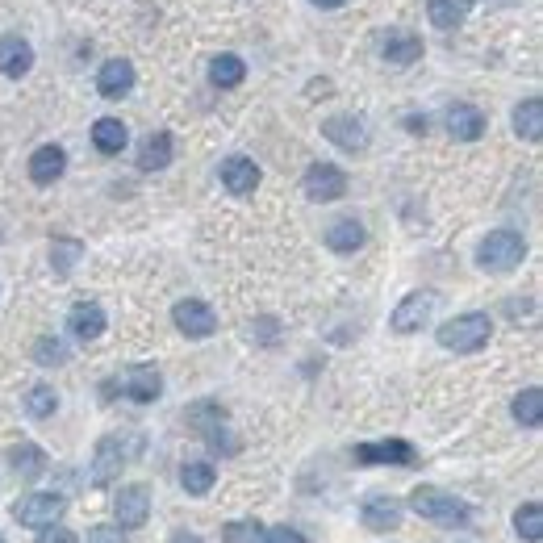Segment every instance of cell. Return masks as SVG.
Wrapping results in <instances>:
<instances>
[{"mask_svg":"<svg viewBox=\"0 0 543 543\" xmlns=\"http://www.w3.org/2000/svg\"><path fill=\"white\" fill-rule=\"evenodd\" d=\"M201 435H205V443H209V447H214V452H222V456H239V447H243L239 439H234V435H230V427H226V418H222V422H214V427H209V431H201Z\"/></svg>","mask_w":543,"mask_h":543,"instance_id":"cell-33","label":"cell"},{"mask_svg":"<svg viewBox=\"0 0 543 543\" xmlns=\"http://www.w3.org/2000/svg\"><path fill=\"white\" fill-rule=\"evenodd\" d=\"M9 464L21 481H38L46 472V452L38 443H17V447H9Z\"/></svg>","mask_w":543,"mask_h":543,"instance_id":"cell-22","label":"cell"},{"mask_svg":"<svg viewBox=\"0 0 543 543\" xmlns=\"http://www.w3.org/2000/svg\"><path fill=\"white\" fill-rule=\"evenodd\" d=\"M126 143H130V134L117 117H101V122L92 126V147H97L101 155H122Z\"/></svg>","mask_w":543,"mask_h":543,"instance_id":"cell-24","label":"cell"},{"mask_svg":"<svg viewBox=\"0 0 543 543\" xmlns=\"http://www.w3.org/2000/svg\"><path fill=\"white\" fill-rule=\"evenodd\" d=\"M172 543H205V539H201V535H193V531H176V535H172Z\"/></svg>","mask_w":543,"mask_h":543,"instance_id":"cell-40","label":"cell"},{"mask_svg":"<svg viewBox=\"0 0 543 543\" xmlns=\"http://www.w3.org/2000/svg\"><path fill=\"white\" fill-rule=\"evenodd\" d=\"M63 172H67V151H63V147L46 143V147H38V151L30 155V180H34V184H55Z\"/></svg>","mask_w":543,"mask_h":543,"instance_id":"cell-19","label":"cell"},{"mask_svg":"<svg viewBox=\"0 0 543 543\" xmlns=\"http://www.w3.org/2000/svg\"><path fill=\"white\" fill-rule=\"evenodd\" d=\"M360 523L368 531H397L401 523V502L389 498V493H372V498H364L360 506Z\"/></svg>","mask_w":543,"mask_h":543,"instance_id":"cell-12","label":"cell"},{"mask_svg":"<svg viewBox=\"0 0 543 543\" xmlns=\"http://www.w3.org/2000/svg\"><path fill=\"white\" fill-rule=\"evenodd\" d=\"M447 134H452L456 143H477L485 134V113L477 105H452L447 109Z\"/></svg>","mask_w":543,"mask_h":543,"instance_id":"cell-17","label":"cell"},{"mask_svg":"<svg viewBox=\"0 0 543 543\" xmlns=\"http://www.w3.org/2000/svg\"><path fill=\"white\" fill-rule=\"evenodd\" d=\"M30 67H34V51H30L26 38H21V34H5V38H0V76L21 80Z\"/></svg>","mask_w":543,"mask_h":543,"instance_id":"cell-13","label":"cell"},{"mask_svg":"<svg viewBox=\"0 0 543 543\" xmlns=\"http://www.w3.org/2000/svg\"><path fill=\"white\" fill-rule=\"evenodd\" d=\"M88 543H126V535H122V527H92L88 531Z\"/></svg>","mask_w":543,"mask_h":543,"instance_id":"cell-37","label":"cell"},{"mask_svg":"<svg viewBox=\"0 0 543 543\" xmlns=\"http://www.w3.org/2000/svg\"><path fill=\"white\" fill-rule=\"evenodd\" d=\"M514 134L527 138V143L543 138V101L539 97H527L523 105H514Z\"/></svg>","mask_w":543,"mask_h":543,"instance_id":"cell-25","label":"cell"},{"mask_svg":"<svg viewBox=\"0 0 543 543\" xmlns=\"http://www.w3.org/2000/svg\"><path fill=\"white\" fill-rule=\"evenodd\" d=\"M222 539L226 543H264V527L255 518H234V523L222 527Z\"/></svg>","mask_w":543,"mask_h":543,"instance_id":"cell-32","label":"cell"},{"mask_svg":"<svg viewBox=\"0 0 543 543\" xmlns=\"http://www.w3.org/2000/svg\"><path fill=\"white\" fill-rule=\"evenodd\" d=\"M514 531L518 539H527V543H539L543 539V506L539 502H523L514 510Z\"/></svg>","mask_w":543,"mask_h":543,"instance_id":"cell-30","label":"cell"},{"mask_svg":"<svg viewBox=\"0 0 543 543\" xmlns=\"http://www.w3.org/2000/svg\"><path fill=\"white\" fill-rule=\"evenodd\" d=\"M172 322H176L180 335H188V339H209V335L218 330V314H214V305H205V301H197V297L176 301Z\"/></svg>","mask_w":543,"mask_h":543,"instance_id":"cell-7","label":"cell"},{"mask_svg":"<svg viewBox=\"0 0 543 543\" xmlns=\"http://www.w3.org/2000/svg\"><path fill=\"white\" fill-rule=\"evenodd\" d=\"M301 188L310 201H339V197H347V172L335 168V163H310Z\"/></svg>","mask_w":543,"mask_h":543,"instance_id":"cell-6","label":"cell"},{"mask_svg":"<svg viewBox=\"0 0 543 543\" xmlns=\"http://www.w3.org/2000/svg\"><path fill=\"white\" fill-rule=\"evenodd\" d=\"M38 543H76V535L72 531H63V527H42V535H38Z\"/></svg>","mask_w":543,"mask_h":543,"instance_id":"cell-39","label":"cell"},{"mask_svg":"<svg viewBox=\"0 0 543 543\" xmlns=\"http://www.w3.org/2000/svg\"><path fill=\"white\" fill-rule=\"evenodd\" d=\"M222 418H226V410L218 406V401H197V406L188 410V422H193L197 431H209V427H214V422H222Z\"/></svg>","mask_w":543,"mask_h":543,"instance_id":"cell-36","label":"cell"},{"mask_svg":"<svg viewBox=\"0 0 543 543\" xmlns=\"http://www.w3.org/2000/svg\"><path fill=\"white\" fill-rule=\"evenodd\" d=\"M435 293H427V289H418V293H410V297H401V305L393 310V318H389V326L397 330V335H414V330H422L431 322V314H435Z\"/></svg>","mask_w":543,"mask_h":543,"instance_id":"cell-9","label":"cell"},{"mask_svg":"<svg viewBox=\"0 0 543 543\" xmlns=\"http://www.w3.org/2000/svg\"><path fill=\"white\" fill-rule=\"evenodd\" d=\"M381 46H385L381 55H385L389 63H397V67H406V63H414V59L422 55V38H414V34H397V30L385 34Z\"/></svg>","mask_w":543,"mask_h":543,"instance_id":"cell-28","label":"cell"},{"mask_svg":"<svg viewBox=\"0 0 543 543\" xmlns=\"http://www.w3.org/2000/svg\"><path fill=\"white\" fill-rule=\"evenodd\" d=\"M264 543H305V535L293 527H272V531H264Z\"/></svg>","mask_w":543,"mask_h":543,"instance_id":"cell-38","label":"cell"},{"mask_svg":"<svg viewBox=\"0 0 543 543\" xmlns=\"http://www.w3.org/2000/svg\"><path fill=\"white\" fill-rule=\"evenodd\" d=\"M63 510H67V502L59 498V493H30V498L13 502V518H17L21 527H34V531L59 523Z\"/></svg>","mask_w":543,"mask_h":543,"instance_id":"cell-4","label":"cell"},{"mask_svg":"<svg viewBox=\"0 0 543 543\" xmlns=\"http://www.w3.org/2000/svg\"><path fill=\"white\" fill-rule=\"evenodd\" d=\"M322 138H330V143L343 147V151H351V155L368 147V130H364L360 117H351V113L326 117V122H322Z\"/></svg>","mask_w":543,"mask_h":543,"instance_id":"cell-11","label":"cell"},{"mask_svg":"<svg viewBox=\"0 0 543 543\" xmlns=\"http://www.w3.org/2000/svg\"><path fill=\"white\" fill-rule=\"evenodd\" d=\"M318 9H339V5H347V0H314Z\"/></svg>","mask_w":543,"mask_h":543,"instance_id":"cell-41","label":"cell"},{"mask_svg":"<svg viewBox=\"0 0 543 543\" xmlns=\"http://www.w3.org/2000/svg\"><path fill=\"white\" fill-rule=\"evenodd\" d=\"M222 184L230 188L234 197H247V193H255V188H259V168L247 155H230L222 163Z\"/></svg>","mask_w":543,"mask_h":543,"instance_id":"cell-18","label":"cell"},{"mask_svg":"<svg viewBox=\"0 0 543 543\" xmlns=\"http://www.w3.org/2000/svg\"><path fill=\"white\" fill-rule=\"evenodd\" d=\"M0 543H5V539H0Z\"/></svg>","mask_w":543,"mask_h":543,"instance_id":"cell-42","label":"cell"},{"mask_svg":"<svg viewBox=\"0 0 543 543\" xmlns=\"http://www.w3.org/2000/svg\"><path fill=\"white\" fill-rule=\"evenodd\" d=\"M209 80H214L218 88H239L247 80V63L239 55H218L214 63H209Z\"/></svg>","mask_w":543,"mask_h":543,"instance_id":"cell-29","label":"cell"},{"mask_svg":"<svg viewBox=\"0 0 543 543\" xmlns=\"http://www.w3.org/2000/svg\"><path fill=\"white\" fill-rule=\"evenodd\" d=\"M80 243L76 239H55L51 243V264H55V272L59 276H67V272H72V264H76V259H80Z\"/></svg>","mask_w":543,"mask_h":543,"instance_id":"cell-34","label":"cell"},{"mask_svg":"<svg viewBox=\"0 0 543 543\" xmlns=\"http://www.w3.org/2000/svg\"><path fill=\"white\" fill-rule=\"evenodd\" d=\"M67 330L80 339V343H92L105 335V310L97 301H76L72 314H67Z\"/></svg>","mask_w":543,"mask_h":543,"instance_id":"cell-14","label":"cell"},{"mask_svg":"<svg viewBox=\"0 0 543 543\" xmlns=\"http://www.w3.org/2000/svg\"><path fill=\"white\" fill-rule=\"evenodd\" d=\"M472 13V0H427V17L435 30H456Z\"/></svg>","mask_w":543,"mask_h":543,"instance_id":"cell-26","label":"cell"},{"mask_svg":"<svg viewBox=\"0 0 543 543\" xmlns=\"http://www.w3.org/2000/svg\"><path fill=\"white\" fill-rule=\"evenodd\" d=\"M172 151H176V143H172V134H168V130L147 134L143 151H138V168H143V172H163V168L172 163Z\"/></svg>","mask_w":543,"mask_h":543,"instance_id":"cell-20","label":"cell"},{"mask_svg":"<svg viewBox=\"0 0 543 543\" xmlns=\"http://www.w3.org/2000/svg\"><path fill=\"white\" fill-rule=\"evenodd\" d=\"M410 510L418 518H427V523H439V527H464L472 510L468 502H460L456 493H447V489H435V485H418L410 493Z\"/></svg>","mask_w":543,"mask_h":543,"instance_id":"cell-1","label":"cell"},{"mask_svg":"<svg viewBox=\"0 0 543 543\" xmlns=\"http://www.w3.org/2000/svg\"><path fill=\"white\" fill-rule=\"evenodd\" d=\"M122 393H126L130 401H138V406H151V401L163 393V376H159V368H151V364L130 368L126 381H122Z\"/></svg>","mask_w":543,"mask_h":543,"instance_id":"cell-16","label":"cell"},{"mask_svg":"<svg viewBox=\"0 0 543 543\" xmlns=\"http://www.w3.org/2000/svg\"><path fill=\"white\" fill-rule=\"evenodd\" d=\"M356 464H368V468H376V464H393V468H414L418 464V452H414V443H406V439H381V443H360L356 452Z\"/></svg>","mask_w":543,"mask_h":543,"instance_id":"cell-5","label":"cell"},{"mask_svg":"<svg viewBox=\"0 0 543 543\" xmlns=\"http://www.w3.org/2000/svg\"><path fill=\"white\" fill-rule=\"evenodd\" d=\"M523 259H527V239L518 230H493V234H485L481 247H477V264L485 272H493V276L514 272Z\"/></svg>","mask_w":543,"mask_h":543,"instance_id":"cell-2","label":"cell"},{"mask_svg":"<svg viewBox=\"0 0 543 543\" xmlns=\"http://www.w3.org/2000/svg\"><path fill=\"white\" fill-rule=\"evenodd\" d=\"M364 239H368V234H364V226L356 218H339L335 226L326 230V247L339 251V255H356L364 247Z\"/></svg>","mask_w":543,"mask_h":543,"instance_id":"cell-21","label":"cell"},{"mask_svg":"<svg viewBox=\"0 0 543 543\" xmlns=\"http://www.w3.org/2000/svg\"><path fill=\"white\" fill-rule=\"evenodd\" d=\"M55 410H59V397H55L51 385H34V389L26 393V414H30V418H51Z\"/></svg>","mask_w":543,"mask_h":543,"instance_id":"cell-31","label":"cell"},{"mask_svg":"<svg viewBox=\"0 0 543 543\" xmlns=\"http://www.w3.org/2000/svg\"><path fill=\"white\" fill-rule=\"evenodd\" d=\"M180 485H184L188 498H205V493L218 485V468L205 464V460H188V464L180 468Z\"/></svg>","mask_w":543,"mask_h":543,"instance_id":"cell-23","label":"cell"},{"mask_svg":"<svg viewBox=\"0 0 543 543\" xmlns=\"http://www.w3.org/2000/svg\"><path fill=\"white\" fill-rule=\"evenodd\" d=\"M130 88H134V63L130 59H109L97 72V92L105 101H122Z\"/></svg>","mask_w":543,"mask_h":543,"instance_id":"cell-15","label":"cell"},{"mask_svg":"<svg viewBox=\"0 0 543 543\" xmlns=\"http://www.w3.org/2000/svg\"><path fill=\"white\" fill-rule=\"evenodd\" d=\"M113 518L122 523V531H138L151 518V489L147 485H122L113 498Z\"/></svg>","mask_w":543,"mask_h":543,"instance_id":"cell-8","label":"cell"},{"mask_svg":"<svg viewBox=\"0 0 543 543\" xmlns=\"http://www.w3.org/2000/svg\"><path fill=\"white\" fill-rule=\"evenodd\" d=\"M489 335H493L489 314H460L439 326V347L456 351V356H472V351H481L489 343Z\"/></svg>","mask_w":543,"mask_h":543,"instance_id":"cell-3","label":"cell"},{"mask_svg":"<svg viewBox=\"0 0 543 543\" xmlns=\"http://www.w3.org/2000/svg\"><path fill=\"white\" fill-rule=\"evenodd\" d=\"M122 464H126V443L117 435H105L97 443V452H92V485L97 489L113 485L117 477H122Z\"/></svg>","mask_w":543,"mask_h":543,"instance_id":"cell-10","label":"cell"},{"mask_svg":"<svg viewBox=\"0 0 543 543\" xmlns=\"http://www.w3.org/2000/svg\"><path fill=\"white\" fill-rule=\"evenodd\" d=\"M34 360L42 364V368H59V364H67V343H59V339H38L34 343Z\"/></svg>","mask_w":543,"mask_h":543,"instance_id":"cell-35","label":"cell"},{"mask_svg":"<svg viewBox=\"0 0 543 543\" xmlns=\"http://www.w3.org/2000/svg\"><path fill=\"white\" fill-rule=\"evenodd\" d=\"M514 422H518V427H527V431H535L539 427V422H543V389H523V393H518L514 397Z\"/></svg>","mask_w":543,"mask_h":543,"instance_id":"cell-27","label":"cell"}]
</instances>
